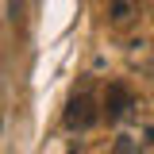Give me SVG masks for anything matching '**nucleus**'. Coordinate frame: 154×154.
<instances>
[{
	"label": "nucleus",
	"instance_id": "nucleus-1",
	"mask_svg": "<svg viewBox=\"0 0 154 154\" xmlns=\"http://www.w3.org/2000/svg\"><path fill=\"white\" fill-rule=\"evenodd\" d=\"M96 119H100V108H96V100H93L89 93L69 96V104H66V112H62V123H66V131H89Z\"/></svg>",
	"mask_w": 154,
	"mask_h": 154
},
{
	"label": "nucleus",
	"instance_id": "nucleus-2",
	"mask_svg": "<svg viewBox=\"0 0 154 154\" xmlns=\"http://www.w3.org/2000/svg\"><path fill=\"white\" fill-rule=\"evenodd\" d=\"M135 108V96L131 89L123 85V81H112L108 85V93H104V116H108V123H119V119H127Z\"/></svg>",
	"mask_w": 154,
	"mask_h": 154
},
{
	"label": "nucleus",
	"instance_id": "nucleus-3",
	"mask_svg": "<svg viewBox=\"0 0 154 154\" xmlns=\"http://www.w3.org/2000/svg\"><path fill=\"white\" fill-rule=\"evenodd\" d=\"M135 16H139V0H112V4H108V19H112V27H127Z\"/></svg>",
	"mask_w": 154,
	"mask_h": 154
},
{
	"label": "nucleus",
	"instance_id": "nucleus-4",
	"mask_svg": "<svg viewBox=\"0 0 154 154\" xmlns=\"http://www.w3.org/2000/svg\"><path fill=\"white\" fill-rule=\"evenodd\" d=\"M143 154H154V127L143 135Z\"/></svg>",
	"mask_w": 154,
	"mask_h": 154
}]
</instances>
